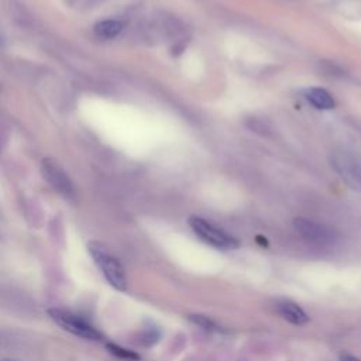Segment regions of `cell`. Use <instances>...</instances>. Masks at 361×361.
<instances>
[{
	"label": "cell",
	"mask_w": 361,
	"mask_h": 361,
	"mask_svg": "<svg viewBox=\"0 0 361 361\" xmlns=\"http://www.w3.org/2000/svg\"><path fill=\"white\" fill-rule=\"evenodd\" d=\"M87 251L106 278V281L120 292L127 290V276L126 271L121 265V262L100 243L97 241H90L87 244Z\"/></svg>",
	"instance_id": "1"
},
{
	"label": "cell",
	"mask_w": 361,
	"mask_h": 361,
	"mask_svg": "<svg viewBox=\"0 0 361 361\" xmlns=\"http://www.w3.org/2000/svg\"><path fill=\"white\" fill-rule=\"evenodd\" d=\"M47 314L49 316V319L56 323L61 329H63L65 331L78 336L80 338L85 340H90V341H102L103 334L87 320H85L83 317L59 309V307H49L47 310Z\"/></svg>",
	"instance_id": "2"
},
{
	"label": "cell",
	"mask_w": 361,
	"mask_h": 361,
	"mask_svg": "<svg viewBox=\"0 0 361 361\" xmlns=\"http://www.w3.org/2000/svg\"><path fill=\"white\" fill-rule=\"evenodd\" d=\"M188 223L193 233L210 247L217 250H235L240 247V241L235 237L227 234L202 217L190 216Z\"/></svg>",
	"instance_id": "3"
},
{
	"label": "cell",
	"mask_w": 361,
	"mask_h": 361,
	"mask_svg": "<svg viewBox=\"0 0 361 361\" xmlns=\"http://www.w3.org/2000/svg\"><path fill=\"white\" fill-rule=\"evenodd\" d=\"M330 161L331 166L336 169L344 183L350 189L361 192V164L358 159L351 152L340 149L331 154Z\"/></svg>",
	"instance_id": "4"
},
{
	"label": "cell",
	"mask_w": 361,
	"mask_h": 361,
	"mask_svg": "<svg viewBox=\"0 0 361 361\" xmlns=\"http://www.w3.org/2000/svg\"><path fill=\"white\" fill-rule=\"evenodd\" d=\"M41 172L44 179L63 197L71 199L75 196V188L68 173L52 159H44L41 164Z\"/></svg>",
	"instance_id": "5"
},
{
	"label": "cell",
	"mask_w": 361,
	"mask_h": 361,
	"mask_svg": "<svg viewBox=\"0 0 361 361\" xmlns=\"http://www.w3.org/2000/svg\"><path fill=\"white\" fill-rule=\"evenodd\" d=\"M295 230L309 243L319 244V245H326L331 244L336 240V233L326 224H320L317 221L298 217L293 221Z\"/></svg>",
	"instance_id": "6"
},
{
	"label": "cell",
	"mask_w": 361,
	"mask_h": 361,
	"mask_svg": "<svg viewBox=\"0 0 361 361\" xmlns=\"http://www.w3.org/2000/svg\"><path fill=\"white\" fill-rule=\"evenodd\" d=\"M276 310L286 322L295 326H303L309 322L306 312L292 300H279L276 303Z\"/></svg>",
	"instance_id": "7"
},
{
	"label": "cell",
	"mask_w": 361,
	"mask_h": 361,
	"mask_svg": "<svg viewBox=\"0 0 361 361\" xmlns=\"http://www.w3.org/2000/svg\"><path fill=\"white\" fill-rule=\"evenodd\" d=\"M306 99L316 107L320 110H330L336 106L334 99L331 97V94L322 87H310L306 92Z\"/></svg>",
	"instance_id": "8"
},
{
	"label": "cell",
	"mask_w": 361,
	"mask_h": 361,
	"mask_svg": "<svg viewBox=\"0 0 361 361\" xmlns=\"http://www.w3.org/2000/svg\"><path fill=\"white\" fill-rule=\"evenodd\" d=\"M121 30H123V23L114 18L102 20L94 24V34L99 38H104V39H111L117 37L121 32Z\"/></svg>",
	"instance_id": "9"
},
{
	"label": "cell",
	"mask_w": 361,
	"mask_h": 361,
	"mask_svg": "<svg viewBox=\"0 0 361 361\" xmlns=\"http://www.w3.org/2000/svg\"><path fill=\"white\" fill-rule=\"evenodd\" d=\"M189 320L193 322L195 324H197L199 327L207 330V331H220V326H217L213 320L207 319L206 316L202 314H190Z\"/></svg>",
	"instance_id": "10"
},
{
	"label": "cell",
	"mask_w": 361,
	"mask_h": 361,
	"mask_svg": "<svg viewBox=\"0 0 361 361\" xmlns=\"http://www.w3.org/2000/svg\"><path fill=\"white\" fill-rule=\"evenodd\" d=\"M107 348H109V351L110 353H113V354H116L117 357H121V358H124V360H130V361H135V360H140V355L137 354V353H134V351H130V350H127V348H123V347H120V345H116V344H107Z\"/></svg>",
	"instance_id": "11"
},
{
	"label": "cell",
	"mask_w": 361,
	"mask_h": 361,
	"mask_svg": "<svg viewBox=\"0 0 361 361\" xmlns=\"http://www.w3.org/2000/svg\"><path fill=\"white\" fill-rule=\"evenodd\" d=\"M340 361H361V360L357 358V357H354V355H350V354H343V355L340 357Z\"/></svg>",
	"instance_id": "12"
},
{
	"label": "cell",
	"mask_w": 361,
	"mask_h": 361,
	"mask_svg": "<svg viewBox=\"0 0 361 361\" xmlns=\"http://www.w3.org/2000/svg\"><path fill=\"white\" fill-rule=\"evenodd\" d=\"M3 361H10V360H3Z\"/></svg>",
	"instance_id": "13"
}]
</instances>
